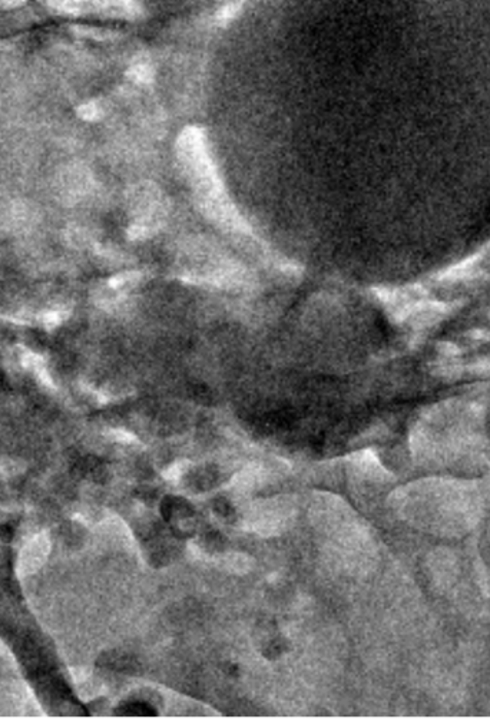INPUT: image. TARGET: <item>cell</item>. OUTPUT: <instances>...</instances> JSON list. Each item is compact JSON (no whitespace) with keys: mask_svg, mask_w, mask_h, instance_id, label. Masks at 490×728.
<instances>
[{"mask_svg":"<svg viewBox=\"0 0 490 728\" xmlns=\"http://www.w3.org/2000/svg\"><path fill=\"white\" fill-rule=\"evenodd\" d=\"M479 483L430 477L393 493V506L408 522L433 535L460 536L475 528L483 509Z\"/></svg>","mask_w":490,"mask_h":728,"instance_id":"cell-1","label":"cell"},{"mask_svg":"<svg viewBox=\"0 0 490 728\" xmlns=\"http://www.w3.org/2000/svg\"><path fill=\"white\" fill-rule=\"evenodd\" d=\"M177 155L182 168L197 184V190H212L215 186H223L220 177L208 152L207 137L202 128H185L177 141Z\"/></svg>","mask_w":490,"mask_h":728,"instance_id":"cell-2","label":"cell"},{"mask_svg":"<svg viewBox=\"0 0 490 728\" xmlns=\"http://www.w3.org/2000/svg\"><path fill=\"white\" fill-rule=\"evenodd\" d=\"M50 554V539L46 532H40L35 535L32 539H29L24 544V547L20 549L17 562H16V572L19 578H26L36 574L42 566L45 565L47 556Z\"/></svg>","mask_w":490,"mask_h":728,"instance_id":"cell-3","label":"cell"},{"mask_svg":"<svg viewBox=\"0 0 490 728\" xmlns=\"http://www.w3.org/2000/svg\"><path fill=\"white\" fill-rule=\"evenodd\" d=\"M350 461L352 462V465H356V468L359 470H362L363 473H366L367 476L373 477V479H389L390 477V473L381 466L378 457L376 456V453L373 450H362V452H357L351 454Z\"/></svg>","mask_w":490,"mask_h":728,"instance_id":"cell-4","label":"cell"},{"mask_svg":"<svg viewBox=\"0 0 490 728\" xmlns=\"http://www.w3.org/2000/svg\"><path fill=\"white\" fill-rule=\"evenodd\" d=\"M96 2L98 0H46L50 9L66 15H79L82 10L88 8V5ZM99 2L102 3L103 0H99Z\"/></svg>","mask_w":490,"mask_h":728,"instance_id":"cell-5","label":"cell"},{"mask_svg":"<svg viewBox=\"0 0 490 728\" xmlns=\"http://www.w3.org/2000/svg\"><path fill=\"white\" fill-rule=\"evenodd\" d=\"M477 260H479V254L472 255V257H469V258H466V260L460 261V262L456 264V265L449 267L447 269H445V272H442L438 277H439L440 280H452V281H454V280H460V278H465L466 276H469V273H470L472 269H473V267H475V264H476Z\"/></svg>","mask_w":490,"mask_h":728,"instance_id":"cell-6","label":"cell"},{"mask_svg":"<svg viewBox=\"0 0 490 728\" xmlns=\"http://www.w3.org/2000/svg\"><path fill=\"white\" fill-rule=\"evenodd\" d=\"M154 69L152 66L148 64V61H135L128 72H126V76L133 80V82L136 84H141V85H147V84H151L154 80Z\"/></svg>","mask_w":490,"mask_h":728,"instance_id":"cell-7","label":"cell"},{"mask_svg":"<svg viewBox=\"0 0 490 728\" xmlns=\"http://www.w3.org/2000/svg\"><path fill=\"white\" fill-rule=\"evenodd\" d=\"M260 480H262V469L258 465H251L247 469L239 472L232 479V483H234V486H237L238 489L248 491V489L254 488L255 483Z\"/></svg>","mask_w":490,"mask_h":728,"instance_id":"cell-8","label":"cell"},{"mask_svg":"<svg viewBox=\"0 0 490 728\" xmlns=\"http://www.w3.org/2000/svg\"><path fill=\"white\" fill-rule=\"evenodd\" d=\"M242 8H244V0H231V2L225 3L221 9H218V12L215 15V20L220 24H228L241 13Z\"/></svg>","mask_w":490,"mask_h":728,"instance_id":"cell-9","label":"cell"},{"mask_svg":"<svg viewBox=\"0 0 490 728\" xmlns=\"http://www.w3.org/2000/svg\"><path fill=\"white\" fill-rule=\"evenodd\" d=\"M140 278H141V273L140 272H126V273H121V274H117L112 278H109L107 285L111 287L112 290H115V291H119V290H124L126 287H132L135 284H138Z\"/></svg>","mask_w":490,"mask_h":728,"instance_id":"cell-10","label":"cell"},{"mask_svg":"<svg viewBox=\"0 0 490 728\" xmlns=\"http://www.w3.org/2000/svg\"><path fill=\"white\" fill-rule=\"evenodd\" d=\"M76 115L80 119L88 121V122H94V121H98L102 117V111H101V106L95 101H89V102L82 103V105H79L76 107Z\"/></svg>","mask_w":490,"mask_h":728,"instance_id":"cell-11","label":"cell"},{"mask_svg":"<svg viewBox=\"0 0 490 728\" xmlns=\"http://www.w3.org/2000/svg\"><path fill=\"white\" fill-rule=\"evenodd\" d=\"M225 565L230 571L234 572H247L251 568V560L244 555H228L225 559Z\"/></svg>","mask_w":490,"mask_h":728,"instance_id":"cell-12","label":"cell"},{"mask_svg":"<svg viewBox=\"0 0 490 728\" xmlns=\"http://www.w3.org/2000/svg\"><path fill=\"white\" fill-rule=\"evenodd\" d=\"M20 360L26 369H29L35 373H38L39 370H42L45 367V360L39 355L29 352V350H24V352L22 353Z\"/></svg>","mask_w":490,"mask_h":728,"instance_id":"cell-13","label":"cell"},{"mask_svg":"<svg viewBox=\"0 0 490 728\" xmlns=\"http://www.w3.org/2000/svg\"><path fill=\"white\" fill-rule=\"evenodd\" d=\"M189 465L191 463L188 461H178V462L172 463L165 472H163L162 476L165 477L167 480H170V482H178L181 479V476L186 472Z\"/></svg>","mask_w":490,"mask_h":728,"instance_id":"cell-14","label":"cell"},{"mask_svg":"<svg viewBox=\"0 0 490 728\" xmlns=\"http://www.w3.org/2000/svg\"><path fill=\"white\" fill-rule=\"evenodd\" d=\"M109 435H111V438H112L114 440L119 442V443H126V445H129V443L138 442L132 433H129V431H126V430H124V429H114V430L109 431Z\"/></svg>","mask_w":490,"mask_h":728,"instance_id":"cell-15","label":"cell"},{"mask_svg":"<svg viewBox=\"0 0 490 728\" xmlns=\"http://www.w3.org/2000/svg\"><path fill=\"white\" fill-rule=\"evenodd\" d=\"M62 314L58 311H49L42 315V322L46 329H53L61 325Z\"/></svg>","mask_w":490,"mask_h":728,"instance_id":"cell-16","label":"cell"},{"mask_svg":"<svg viewBox=\"0 0 490 728\" xmlns=\"http://www.w3.org/2000/svg\"><path fill=\"white\" fill-rule=\"evenodd\" d=\"M438 350H439V352H440L443 356H446V357H456V356L460 353L459 347L454 346L453 343H449V341H442V343H439V344H438Z\"/></svg>","mask_w":490,"mask_h":728,"instance_id":"cell-17","label":"cell"},{"mask_svg":"<svg viewBox=\"0 0 490 728\" xmlns=\"http://www.w3.org/2000/svg\"><path fill=\"white\" fill-rule=\"evenodd\" d=\"M27 0H0V9L10 10L23 6Z\"/></svg>","mask_w":490,"mask_h":728,"instance_id":"cell-18","label":"cell"},{"mask_svg":"<svg viewBox=\"0 0 490 728\" xmlns=\"http://www.w3.org/2000/svg\"><path fill=\"white\" fill-rule=\"evenodd\" d=\"M470 370H472L473 373H477V374L489 371V370H490V359H486V360H479V362H476V363H475V364H473V366L470 367Z\"/></svg>","mask_w":490,"mask_h":728,"instance_id":"cell-19","label":"cell"},{"mask_svg":"<svg viewBox=\"0 0 490 728\" xmlns=\"http://www.w3.org/2000/svg\"><path fill=\"white\" fill-rule=\"evenodd\" d=\"M36 374H38V377H39V380H40L42 385H45V386H47V387H53V380H52V377L49 376V373H47V370H46L45 367H43L42 370H39Z\"/></svg>","mask_w":490,"mask_h":728,"instance_id":"cell-20","label":"cell"}]
</instances>
